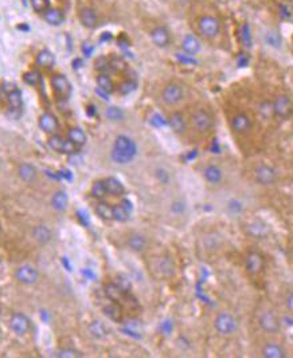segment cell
<instances>
[{
    "mask_svg": "<svg viewBox=\"0 0 293 358\" xmlns=\"http://www.w3.org/2000/svg\"><path fill=\"white\" fill-rule=\"evenodd\" d=\"M230 128L238 136H245L253 129V120L244 111H238L230 118Z\"/></svg>",
    "mask_w": 293,
    "mask_h": 358,
    "instance_id": "obj_10",
    "label": "cell"
},
{
    "mask_svg": "<svg viewBox=\"0 0 293 358\" xmlns=\"http://www.w3.org/2000/svg\"><path fill=\"white\" fill-rule=\"evenodd\" d=\"M131 212H132V204L128 200H123L120 204H117L113 207L112 209V216H113V220L119 221V223H124L127 220L129 219L131 216Z\"/></svg>",
    "mask_w": 293,
    "mask_h": 358,
    "instance_id": "obj_22",
    "label": "cell"
},
{
    "mask_svg": "<svg viewBox=\"0 0 293 358\" xmlns=\"http://www.w3.org/2000/svg\"><path fill=\"white\" fill-rule=\"evenodd\" d=\"M87 330H89V334H90L91 337L97 338V339H101V338L107 335V329H105V326L100 321L91 322L89 327H87Z\"/></svg>",
    "mask_w": 293,
    "mask_h": 358,
    "instance_id": "obj_36",
    "label": "cell"
},
{
    "mask_svg": "<svg viewBox=\"0 0 293 358\" xmlns=\"http://www.w3.org/2000/svg\"><path fill=\"white\" fill-rule=\"evenodd\" d=\"M226 208L231 216H238L244 212V203L238 199H231L227 201Z\"/></svg>",
    "mask_w": 293,
    "mask_h": 358,
    "instance_id": "obj_39",
    "label": "cell"
},
{
    "mask_svg": "<svg viewBox=\"0 0 293 358\" xmlns=\"http://www.w3.org/2000/svg\"><path fill=\"white\" fill-rule=\"evenodd\" d=\"M238 321L229 311H221L214 319V329L221 337H233L238 331Z\"/></svg>",
    "mask_w": 293,
    "mask_h": 358,
    "instance_id": "obj_3",
    "label": "cell"
},
{
    "mask_svg": "<svg viewBox=\"0 0 293 358\" xmlns=\"http://www.w3.org/2000/svg\"><path fill=\"white\" fill-rule=\"evenodd\" d=\"M90 195L93 199L97 200H103L104 197L108 195L107 187H105V181H104V180H97V181L91 184Z\"/></svg>",
    "mask_w": 293,
    "mask_h": 358,
    "instance_id": "obj_35",
    "label": "cell"
},
{
    "mask_svg": "<svg viewBox=\"0 0 293 358\" xmlns=\"http://www.w3.org/2000/svg\"><path fill=\"white\" fill-rule=\"evenodd\" d=\"M14 278L17 279V282L22 283L25 286L35 285L39 279V273L38 270L31 265H23L19 266L15 273H14Z\"/></svg>",
    "mask_w": 293,
    "mask_h": 358,
    "instance_id": "obj_11",
    "label": "cell"
},
{
    "mask_svg": "<svg viewBox=\"0 0 293 358\" xmlns=\"http://www.w3.org/2000/svg\"><path fill=\"white\" fill-rule=\"evenodd\" d=\"M184 209H186V205H184L183 201H173L172 205H171V211L175 215H182Z\"/></svg>",
    "mask_w": 293,
    "mask_h": 358,
    "instance_id": "obj_50",
    "label": "cell"
},
{
    "mask_svg": "<svg viewBox=\"0 0 293 358\" xmlns=\"http://www.w3.org/2000/svg\"><path fill=\"white\" fill-rule=\"evenodd\" d=\"M51 87L55 91V94L61 95V97H67L71 91V86L70 82L67 79L63 74H54L51 79Z\"/></svg>",
    "mask_w": 293,
    "mask_h": 358,
    "instance_id": "obj_19",
    "label": "cell"
},
{
    "mask_svg": "<svg viewBox=\"0 0 293 358\" xmlns=\"http://www.w3.org/2000/svg\"><path fill=\"white\" fill-rule=\"evenodd\" d=\"M265 43L269 47H272V49L280 50L282 47L284 39H282V35L277 30H269L268 33L265 34Z\"/></svg>",
    "mask_w": 293,
    "mask_h": 358,
    "instance_id": "obj_32",
    "label": "cell"
},
{
    "mask_svg": "<svg viewBox=\"0 0 293 358\" xmlns=\"http://www.w3.org/2000/svg\"><path fill=\"white\" fill-rule=\"evenodd\" d=\"M23 81L30 86H37L41 82V74L37 70H30L23 75Z\"/></svg>",
    "mask_w": 293,
    "mask_h": 358,
    "instance_id": "obj_41",
    "label": "cell"
},
{
    "mask_svg": "<svg viewBox=\"0 0 293 358\" xmlns=\"http://www.w3.org/2000/svg\"><path fill=\"white\" fill-rule=\"evenodd\" d=\"M116 285L119 286L121 290H123V293L124 291H128V289L131 287V285H129V282L125 279V278H119V281H117V283Z\"/></svg>",
    "mask_w": 293,
    "mask_h": 358,
    "instance_id": "obj_52",
    "label": "cell"
},
{
    "mask_svg": "<svg viewBox=\"0 0 293 358\" xmlns=\"http://www.w3.org/2000/svg\"><path fill=\"white\" fill-rule=\"evenodd\" d=\"M245 231L249 236H252L254 239H265L268 237L270 233V228L265 221L260 219H254L252 221H249L245 227Z\"/></svg>",
    "mask_w": 293,
    "mask_h": 358,
    "instance_id": "obj_15",
    "label": "cell"
},
{
    "mask_svg": "<svg viewBox=\"0 0 293 358\" xmlns=\"http://www.w3.org/2000/svg\"><path fill=\"white\" fill-rule=\"evenodd\" d=\"M69 205V197L65 191H57L51 197V207L58 212L65 211Z\"/></svg>",
    "mask_w": 293,
    "mask_h": 358,
    "instance_id": "obj_29",
    "label": "cell"
},
{
    "mask_svg": "<svg viewBox=\"0 0 293 358\" xmlns=\"http://www.w3.org/2000/svg\"><path fill=\"white\" fill-rule=\"evenodd\" d=\"M261 355L264 358H285L288 357V351L278 342L269 341L261 347Z\"/></svg>",
    "mask_w": 293,
    "mask_h": 358,
    "instance_id": "obj_17",
    "label": "cell"
},
{
    "mask_svg": "<svg viewBox=\"0 0 293 358\" xmlns=\"http://www.w3.org/2000/svg\"><path fill=\"white\" fill-rule=\"evenodd\" d=\"M31 7L37 14H43L50 9V2L49 0H30Z\"/></svg>",
    "mask_w": 293,
    "mask_h": 358,
    "instance_id": "obj_42",
    "label": "cell"
},
{
    "mask_svg": "<svg viewBox=\"0 0 293 358\" xmlns=\"http://www.w3.org/2000/svg\"><path fill=\"white\" fill-rule=\"evenodd\" d=\"M127 246L128 249L133 253H143L147 246H148V241L143 233H139V232H135L132 235L128 236L127 239Z\"/></svg>",
    "mask_w": 293,
    "mask_h": 358,
    "instance_id": "obj_25",
    "label": "cell"
},
{
    "mask_svg": "<svg viewBox=\"0 0 293 358\" xmlns=\"http://www.w3.org/2000/svg\"><path fill=\"white\" fill-rule=\"evenodd\" d=\"M67 139L70 140L75 147L81 148L86 144L87 137H86V133H85L81 128L75 127V128H71L70 131L67 132Z\"/></svg>",
    "mask_w": 293,
    "mask_h": 358,
    "instance_id": "obj_31",
    "label": "cell"
},
{
    "mask_svg": "<svg viewBox=\"0 0 293 358\" xmlns=\"http://www.w3.org/2000/svg\"><path fill=\"white\" fill-rule=\"evenodd\" d=\"M38 125L42 129V132H45L47 135H55L59 131V123H58V118L54 115L53 113H46L41 114V117L38 120Z\"/></svg>",
    "mask_w": 293,
    "mask_h": 358,
    "instance_id": "obj_18",
    "label": "cell"
},
{
    "mask_svg": "<svg viewBox=\"0 0 293 358\" xmlns=\"http://www.w3.org/2000/svg\"><path fill=\"white\" fill-rule=\"evenodd\" d=\"M105 117L112 121V123H117V121H121L124 120V111L117 107V106H109L107 110H105Z\"/></svg>",
    "mask_w": 293,
    "mask_h": 358,
    "instance_id": "obj_38",
    "label": "cell"
},
{
    "mask_svg": "<svg viewBox=\"0 0 293 358\" xmlns=\"http://www.w3.org/2000/svg\"><path fill=\"white\" fill-rule=\"evenodd\" d=\"M176 58L179 59V62L186 63V65H195V63H197V61L194 59V57H192V55H188V54H186V53L176 54Z\"/></svg>",
    "mask_w": 293,
    "mask_h": 358,
    "instance_id": "obj_49",
    "label": "cell"
},
{
    "mask_svg": "<svg viewBox=\"0 0 293 358\" xmlns=\"http://www.w3.org/2000/svg\"><path fill=\"white\" fill-rule=\"evenodd\" d=\"M273 115L280 120H286L293 114V101L286 94H277L272 101Z\"/></svg>",
    "mask_w": 293,
    "mask_h": 358,
    "instance_id": "obj_9",
    "label": "cell"
},
{
    "mask_svg": "<svg viewBox=\"0 0 293 358\" xmlns=\"http://www.w3.org/2000/svg\"><path fill=\"white\" fill-rule=\"evenodd\" d=\"M197 30L198 34L203 39L206 41H214L218 38L222 30V23L218 18L211 14H205L202 17H199L197 22Z\"/></svg>",
    "mask_w": 293,
    "mask_h": 358,
    "instance_id": "obj_2",
    "label": "cell"
},
{
    "mask_svg": "<svg viewBox=\"0 0 293 358\" xmlns=\"http://www.w3.org/2000/svg\"><path fill=\"white\" fill-rule=\"evenodd\" d=\"M201 50H202V43H201L198 37H195V35H192V34H188V35H186V37L183 38L182 41L183 53L195 57L197 54L201 53Z\"/></svg>",
    "mask_w": 293,
    "mask_h": 358,
    "instance_id": "obj_23",
    "label": "cell"
},
{
    "mask_svg": "<svg viewBox=\"0 0 293 358\" xmlns=\"http://www.w3.org/2000/svg\"><path fill=\"white\" fill-rule=\"evenodd\" d=\"M18 30H21V31H26V33H27V31H30V27L27 25H19L18 26Z\"/></svg>",
    "mask_w": 293,
    "mask_h": 358,
    "instance_id": "obj_54",
    "label": "cell"
},
{
    "mask_svg": "<svg viewBox=\"0 0 293 358\" xmlns=\"http://www.w3.org/2000/svg\"><path fill=\"white\" fill-rule=\"evenodd\" d=\"M112 209H113V207H111V205L105 203V201H100V203L95 205V213L103 220H113Z\"/></svg>",
    "mask_w": 293,
    "mask_h": 358,
    "instance_id": "obj_37",
    "label": "cell"
},
{
    "mask_svg": "<svg viewBox=\"0 0 293 358\" xmlns=\"http://www.w3.org/2000/svg\"><path fill=\"white\" fill-rule=\"evenodd\" d=\"M43 19H45L50 26H61L65 21V15L61 10L51 9L50 7L45 14H43Z\"/></svg>",
    "mask_w": 293,
    "mask_h": 358,
    "instance_id": "obj_30",
    "label": "cell"
},
{
    "mask_svg": "<svg viewBox=\"0 0 293 358\" xmlns=\"http://www.w3.org/2000/svg\"><path fill=\"white\" fill-rule=\"evenodd\" d=\"M149 38H151L153 45L159 47V49H167V47L171 45V41H172L171 33H169L168 29L164 27V26H156V27H153V29L151 30V33H149Z\"/></svg>",
    "mask_w": 293,
    "mask_h": 358,
    "instance_id": "obj_13",
    "label": "cell"
},
{
    "mask_svg": "<svg viewBox=\"0 0 293 358\" xmlns=\"http://www.w3.org/2000/svg\"><path fill=\"white\" fill-rule=\"evenodd\" d=\"M0 232H2V224H0Z\"/></svg>",
    "mask_w": 293,
    "mask_h": 358,
    "instance_id": "obj_56",
    "label": "cell"
},
{
    "mask_svg": "<svg viewBox=\"0 0 293 358\" xmlns=\"http://www.w3.org/2000/svg\"><path fill=\"white\" fill-rule=\"evenodd\" d=\"M7 101H9V105L11 109H21L22 105H23V98H22L21 90L17 89V87H13V89L7 93Z\"/></svg>",
    "mask_w": 293,
    "mask_h": 358,
    "instance_id": "obj_34",
    "label": "cell"
},
{
    "mask_svg": "<svg viewBox=\"0 0 293 358\" xmlns=\"http://www.w3.org/2000/svg\"><path fill=\"white\" fill-rule=\"evenodd\" d=\"M285 306H286V310L289 313L293 314V291H290L285 298Z\"/></svg>",
    "mask_w": 293,
    "mask_h": 358,
    "instance_id": "obj_51",
    "label": "cell"
},
{
    "mask_svg": "<svg viewBox=\"0 0 293 358\" xmlns=\"http://www.w3.org/2000/svg\"><path fill=\"white\" fill-rule=\"evenodd\" d=\"M149 269L157 279H169L175 274L173 262L168 257H156L149 263Z\"/></svg>",
    "mask_w": 293,
    "mask_h": 358,
    "instance_id": "obj_7",
    "label": "cell"
},
{
    "mask_svg": "<svg viewBox=\"0 0 293 358\" xmlns=\"http://www.w3.org/2000/svg\"><path fill=\"white\" fill-rule=\"evenodd\" d=\"M105 294L108 295V298H111L113 301H117V299L123 295V290L116 285V283L115 285H108L107 287H105Z\"/></svg>",
    "mask_w": 293,
    "mask_h": 358,
    "instance_id": "obj_43",
    "label": "cell"
},
{
    "mask_svg": "<svg viewBox=\"0 0 293 358\" xmlns=\"http://www.w3.org/2000/svg\"><path fill=\"white\" fill-rule=\"evenodd\" d=\"M104 181H105L108 195L117 197V196H123L125 193V187L120 180H117L116 177H108Z\"/></svg>",
    "mask_w": 293,
    "mask_h": 358,
    "instance_id": "obj_27",
    "label": "cell"
},
{
    "mask_svg": "<svg viewBox=\"0 0 293 358\" xmlns=\"http://www.w3.org/2000/svg\"><path fill=\"white\" fill-rule=\"evenodd\" d=\"M104 313L107 314L108 317L113 319V321H120L121 319V311L120 309L115 305H109L104 309Z\"/></svg>",
    "mask_w": 293,
    "mask_h": 358,
    "instance_id": "obj_45",
    "label": "cell"
},
{
    "mask_svg": "<svg viewBox=\"0 0 293 358\" xmlns=\"http://www.w3.org/2000/svg\"><path fill=\"white\" fill-rule=\"evenodd\" d=\"M167 125L175 135L182 136L187 132V120L182 111H173L167 120Z\"/></svg>",
    "mask_w": 293,
    "mask_h": 358,
    "instance_id": "obj_16",
    "label": "cell"
},
{
    "mask_svg": "<svg viewBox=\"0 0 293 358\" xmlns=\"http://www.w3.org/2000/svg\"><path fill=\"white\" fill-rule=\"evenodd\" d=\"M278 14H280V17L282 18V19H289L293 14L290 5H288V3H281L280 7H278Z\"/></svg>",
    "mask_w": 293,
    "mask_h": 358,
    "instance_id": "obj_48",
    "label": "cell"
},
{
    "mask_svg": "<svg viewBox=\"0 0 293 358\" xmlns=\"http://www.w3.org/2000/svg\"><path fill=\"white\" fill-rule=\"evenodd\" d=\"M191 125L199 135H207L214 128V117L206 109L195 110L191 115Z\"/></svg>",
    "mask_w": 293,
    "mask_h": 358,
    "instance_id": "obj_4",
    "label": "cell"
},
{
    "mask_svg": "<svg viewBox=\"0 0 293 358\" xmlns=\"http://www.w3.org/2000/svg\"><path fill=\"white\" fill-rule=\"evenodd\" d=\"M257 325L264 333L278 334L281 331L280 317L273 310H264L258 314Z\"/></svg>",
    "mask_w": 293,
    "mask_h": 358,
    "instance_id": "obj_6",
    "label": "cell"
},
{
    "mask_svg": "<svg viewBox=\"0 0 293 358\" xmlns=\"http://www.w3.org/2000/svg\"><path fill=\"white\" fill-rule=\"evenodd\" d=\"M135 89H136V83L131 81V79H127V81L121 82L117 90H119V93L123 94V95H128V94L132 93Z\"/></svg>",
    "mask_w": 293,
    "mask_h": 358,
    "instance_id": "obj_44",
    "label": "cell"
},
{
    "mask_svg": "<svg viewBox=\"0 0 293 358\" xmlns=\"http://www.w3.org/2000/svg\"><path fill=\"white\" fill-rule=\"evenodd\" d=\"M184 98V90L182 85H179L176 82H171L163 87L160 93L161 102L167 106H176L183 101Z\"/></svg>",
    "mask_w": 293,
    "mask_h": 358,
    "instance_id": "obj_8",
    "label": "cell"
},
{
    "mask_svg": "<svg viewBox=\"0 0 293 358\" xmlns=\"http://www.w3.org/2000/svg\"><path fill=\"white\" fill-rule=\"evenodd\" d=\"M65 140L66 139H63V137H61L59 135H51L50 136V139H49V141H47V144H49V147L53 149V151H55V152H62V148H63V144H65Z\"/></svg>",
    "mask_w": 293,
    "mask_h": 358,
    "instance_id": "obj_40",
    "label": "cell"
},
{
    "mask_svg": "<svg viewBox=\"0 0 293 358\" xmlns=\"http://www.w3.org/2000/svg\"><path fill=\"white\" fill-rule=\"evenodd\" d=\"M18 176L25 183H34L38 177V171L34 165L25 163L18 167Z\"/></svg>",
    "mask_w": 293,
    "mask_h": 358,
    "instance_id": "obj_26",
    "label": "cell"
},
{
    "mask_svg": "<svg viewBox=\"0 0 293 358\" xmlns=\"http://www.w3.org/2000/svg\"><path fill=\"white\" fill-rule=\"evenodd\" d=\"M82 51L86 54L87 57H89V55L91 54V51H93V46H89L87 43H85V45L82 46Z\"/></svg>",
    "mask_w": 293,
    "mask_h": 358,
    "instance_id": "obj_53",
    "label": "cell"
},
{
    "mask_svg": "<svg viewBox=\"0 0 293 358\" xmlns=\"http://www.w3.org/2000/svg\"><path fill=\"white\" fill-rule=\"evenodd\" d=\"M253 175H254L256 183L262 185V187H272V185H274L278 181V172H277V169L266 163L258 164L254 168Z\"/></svg>",
    "mask_w": 293,
    "mask_h": 358,
    "instance_id": "obj_5",
    "label": "cell"
},
{
    "mask_svg": "<svg viewBox=\"0 0 293 358\" xmlns=\"http://www.w3.org/2000/svg\"><path fill=\"white\" fill-rule=\"evenodd\" d=\"M95 82H97V86H99V90L104 91V93L111 94L113 93L115 90V83L112 81V78L108 75L107 73H100L95 78Z\"/></svg>",
    "mask_w": 293,
    "mask_h": 358,
    "instance_id": "obj_33",
    "label": "cell"
},
{
    "mask_svg": "<svg viewBox=\"0 0 293 358\" xmlns=\"http://www.w3.org/2000/svg\"><path fill=\"white\" fill-rule=\"evenodd\" d=\"M241 41H242L245 47L252 46V37H250V30H249L248 25H244L241 27Z\"/></svg>",
    "mask_w": 293,
    "mask_h": 358,
    "instance_id": "obj_47",
    "label": "cell"
},
{
    "mask_svg": "<svg viewBox=\"0 0 293 358\" xmlns=\"http://www.w3.org/2000/svg\"><path fill=\"white\" fill-rule=\"evenodd\" d=\"M9 327L17 335H26L31 329V322L29 317L22 313L13 314L9 319Z\"/></svg>",
    "mask_w": 293,
    "mask_h": 358,
    "instance_id": "obj_12",
    "label": "cell"
},
{
    "mask_svg": "<svg viewBox=\"0 0 293 358\" xmlns=\"http://www.w3.org/2000/svg\"><path fill=\"white\" fill-rule=\"evenodd\" d=\"M31 236H33L34 241L41 246L49 245L51 239H53V233L50 231V228L43 225V224L35 225V227L31 229Z\"/></svg>",
    "mask_w": 293,
    "mask_h": 358,
    "instance_id": "obj_24",
    "label": "cell"
},
{
    "mask_svg": "<svg viewBox=\"0 0 293 358\" xmlns=\"http://www.w3.org/2000/svg\"><path fill=\"white\" fill-rule=\"evenodd\" d=\"M22 2H23V5L27 6V0H22Z\"/></svg>",
    "mask_w": 293,
    "mask_h": 358,
    "instance_id": "obj_55",
    "label": "cell"
},
{
    "mask_svg": "<svg viewBox=\"0 0 293 358\" xmlns=\"http://www.w3.org/2000/svg\"><path fill=\"white\" fill-rule=\"evenodd\" d=\"M54 62H55V57L50 50H42L35 58V65H37V67H42V69L53 67Z\"/></svg>",
    "mask_w": 293,
    "mask_h": 358,
    "instance_id": "obj_28",
    "label": "cell"
},
{
    "mask_svg": "<svg viewBox=\"0 0 293 358\" xmlns=\"http://www.w3.org/2000/svg\"><path fill=\"white\" fill-rule=\"evenodd\" d=\"M78 18L81 25L85 29L93 30L99 26V15L95 13V10L91 9V7H82V9L79 10Z\"/></svg>",
    "mask_w": 293,
    "mask_h": 358,
    "instance_id": "obj_21",
    "label": "cell"
},
{
    "mask_svg": "<svg viewBox=\"0 0 293 358\" xmlns=\"http://www.w3.org/2000/svg\"><path fill=\"white\" fill-rule=\"evenodd\" d=\"M57 357H59V358H79V357H82V353H79L78 350H74V349H62V350H58Z\"/></svg>",
    "mask_w": 293,
    "mask_h": 358,
    "instance_id": "obj_46",
    "label": "cell"
},
{
    "mask_svg": "<svg viewBox=\"0 0 293 358\" xmlns=\"http://www.w3.org/2000/svg\"><path fill=\"white\" fill-rule=\"evenodd\" d=\"M137 155V145L135 140L127 135H119L115 139L111 151V157L116 164H129Z\"/></svg>",
    "mask_w": 293,
    "mask_h": 358,
    "instance_id": "obj_1",
    "label": "cell"
},
{
    "mask_svg": "<svg viewBox=\"0 0 293 358\" xmlns=\"http://www.w3.org/2000/svg\"><path fill=\"white\" fill-rule=\"evenodd\" d=\"M264 258L260 253L257 251H250L245 257V269L248 271L249 275H258L264 270Z\"/></svg>",
    "mask_w": 293,
    "mask_h": 358,
    "instance_id": "obj_14",
    "label": "cell"
},
{
    "mask_svg": "<svg viewBox=\"0 0 293 358\" xmlns=\"http://www.w3.org/2000/svg\"><path fill=\"white\" fill-rule=\"evenodd\" d=\"M203 177L210 185H219L223 181V171L222 168L217 164H209L203 169Z\"/></svg>",
    "mask_w": 293,
    "mask_h": 358,
    "instance_id": "obj_20",
    "label": "cell"
}]
</instances>
